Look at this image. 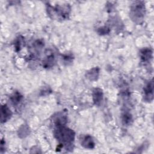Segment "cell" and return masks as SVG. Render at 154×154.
<instances>
[{
    "mask_svg": "<svg viewBox=\"0 0 154 154\" xmlns=\"http://www.w3.org/2000/svg\"><path fill=\"white\" fill-rule=\"evenodd\" d=\"M54 134L61 148L64 147L67 150L73 149L72 146L75 140V134L72 129L67 128L66 125L56 126L54 131Z\"/></svg>",
    "mask_w": 154,
    "mask_h": 154,
    "instance_id": "1",
    "label": "cell"
},
{
    "mask_svg": "<svg viewBox=\"0 0 154 154\" xmlns=\"http://www.w3.org/2000/svg\"><path fill=\"white\" fill-rule=\"evenodd\" d=\"M130 17L136 23H141L145 14V5L142 1H135L132 4L129 13Z\"/></svg>",
    "mask_w": 154,
    "mask_h": 154,
    "instance_id": "2",
    "label": "cell"
},
{
    "mask_svg": "<svg viewBox=\"0 0 154 154\" xmlns=\"http://www.w3.org/2000/svg\"><path fill=\"white\" fill-rule=\"evenodd\" d=\"M47 10L49 16L52 19L57 18L65 20L69 17L70 8V7L67 5H64L63 6L57 5L55 7L49 5H48Z\"/></svg>",
    "mask_w": 154,
    "mask_h": 154,
    "instance_id": "3",
    "label": "cell"
},
{
    "mask_svg": "<svg viewBox=\"0 0 154 154\" xmlns=\"http://www.w3.org/2000/svg\"><path fill=\"white\" fill-rule=\"evenodd\" d=\"M144 97L146 101L151 102L153 99V82L152 80L144 88Z\"/></svg>",
    "mask_w": 154,
    "mask_h": 154,
    "instance_id": "4",
    "label": "cell"
},
{
    "mask_svg": "<svg viewBox=\"0 0 154 154\" xmlns=\"http://www.w3.org/2000/svg\"><path fill=\"white\" fill-rule=\"evenodd\" d=\"M80 141H81V146H82L85 149H92L95 146V143L93 138L91 137V136L89 135H86L83 136L81 138Z\"/></svg>",
    "mask_w": 154,
    "mask_h": 154,
    "instance_id": "5",
    "label": "cell"
},
{
    "mask_svg": "<svg viewBox=\"0 0 154 154\" xmlns=\"http://www.w3.org/2000/svg\"><path fill=\"white\" fill-rule=\"evenodd\" d=\"M153 52L150 48H145L142 49L140 52V58L143 63H148L152 58Z\"/></svg>",
    "mask_w": 154,
    "mask_h": 154,
    "instance_id": "6",
    "label": "cell"
},
{
    "mask_svg": "<svg viewBox=\"0 0 154 154\" xmlns=\"http://www.w3.org/2000/svg\"><path fill=\"white\" fill-rule=\"evenodd\" d=\"M12 116V112L8 106L5 104L2 105L1 107V122L5 123Z\"/></svg>",
    "mask_w": 154,
    "mask_h": 154,
    "instance_id": "7",
    "label": "cell"
},
{
    "mask_svg": "<svg viewBox=\"0 0 154 154\" xmlns=\"http://www.w3.org/2000/svg\"><path fill=\"white\" fill-rule=\"evenodd\" d=\"M53 122L56 126L66 125L67 123V116L63 112H60L53 116Z\"/></svg>",
    "mask_w": 154,
    "mask_h": 154,
    "instance_id": "8",
    "label": "cell"
},
{
    "mask_svg": "<svg viewBox=\"0 0 154 154\" xmlns=\"http://www.w3.org/2000/svg\"><path fill=\"white\" fill-rule=\"evenodd\" d=\"M103 100V91L100 88H95L93 91V100L94 103L99 106Z\"/></svg>",
    "mask_w": 154,
    "mask_h": 154,
    "instance_id": "9",
    "label": "cell"
},
{
    "mask_svg": "<svg viewBox=\"0 0 154 154\" xmlns=\"http://www.w3.org/2000/svg\"><path fill=\"white\" fill-rule=\"evenodd\" d=\"M55 63V57L52 52L47 54L45 58L43 61V67L45 68H49L54 66Z\"/></svg>",
    "mask_w": 154,
    "mask_h": 154,
    "instance_id": "10",
    "label": "cell"
},
{
    "mask_svg": "<svg viewBox=\"0 0 154 154\" xmlns=\"http://www.w3.org/2000/svg\"><path fill=\"white\" fill-rule=\"evenodd\" d=\"M99 75V69L97 67L91 69L86 73L87 78L90 81H96Z\"/></svg>",
    "mask_w": 154,
    "mask_h": 154,
    "instance_id": "11",
    "label": "cell"
},
{
    "mask_svg": "<svg viewBox=\"0 0 154 154\" xmlns=\"http://www.w3.org/2000/svg\"><path fill=\"white\" fill-rule=\"evenodd\" d=\"M122 121L123 125L129 126L132 122V116L128 111H124L122 114Z\"/></svg>",
    "mask_w": 154,
    "mask_h": 154,
    "instance_id": "12",
    "label": "cell"
},
{
    "mask_svg": "<svg viewBox=\"0 0 154 154\" xmlns=\"http://www.w3.org/2000/svg\"><path fill=\"white\" fill-rule=\"evenodd\" d=\"M22 99H23V96L17 91L14 93L10 97L11 102L14 105L19 104L21 102Z\"/></svg>",
    "mask_w": 154,
    "mask_h": 154,
    "instance_id": "13",
    "label": "cell"
},
{
    "mask_svg": "<svg viewBox=\"0 0 154 154\" xmlns=\"http://www.w3.org/2000/svg\"><path fill=\"white\" fill-rule=\"evenodd\" d=\"M23 38L21 36H19L15 40L14 42V48L16 50V51H19L20 50V49L22 48V46L23 45Z\"/></svg>",
    "mask_w": 154,
    "mask_h": 154,
    "instance_id": "14",
    "label": "cell"
},
{
    "mask_svg": "<svg viewBox=\"0 0 154 154\" xmlns=\"http://www.w3.org/2000/svg\"><path fill=\"white\" fill-rule=\"evenodd\" d=\"M110 29L108 27L106 26H103L102 27H100L98 28L97 29V32L100 34V35H105V34H107L109 32Z\"/></svg>",
    "mask_w": 154,
    "mask_h": 154,
    "instance_id": "15",
    "label": "cell"
}]
</instances>
